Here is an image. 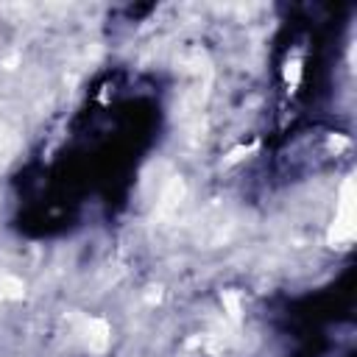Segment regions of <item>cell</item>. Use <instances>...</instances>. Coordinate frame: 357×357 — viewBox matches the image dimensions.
I'll use <instances>...</instances> for the list:
<instances>
[{"mask_svg":"<svg viewBox=\"0 0 357 357\" xmlns=\"http://www.w3.org/2000/svg\"><path fill=\"white\" fill-rule=\"evenodd\" d=\"M354 201H351V181H346L343 187V201H340V218L335 223V231H332V240H349L351 231H354Z\"/></svg>","mask_w":357,"mask_h":357,"instance_id":"6da1fadb","label":"cell"}]
</instances>
